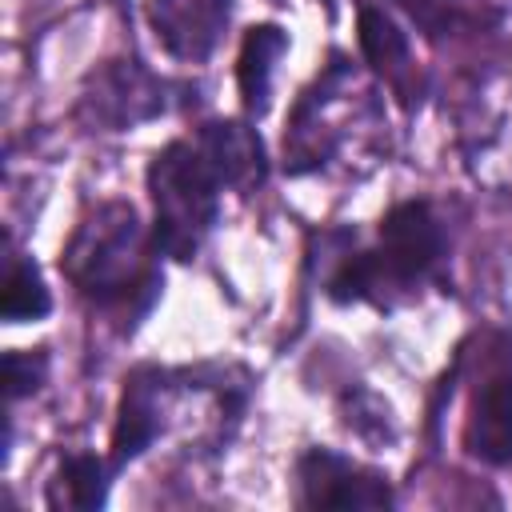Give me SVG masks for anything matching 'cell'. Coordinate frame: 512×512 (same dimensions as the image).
<instances>
[{"label":"cell","instance_id":"obj_1","mask_svg":"<svg viewBox=\"0 0 512 512\" xmlns=\"http://www.w3.org/2000/svg\"><path fill=\"white\" fill-rule=\"evenodd\" d=\"M64 272L84 296L100 304L128 300L132 288L148 280V240L136 208L120 200L100 204L68 240Z\"/></svg>","mask_w":512,"mask_h":512},{"label":"cell","instance_id":"obj_2","mask_svg":"<svg viewBox=\"0 0 512 512\" xmlns=\"http://www.w3.org/2000/svg\"><path fill=\"white\" fill-rule=\"evenodd\" d=\"M220 180L196 140H172L164 152H156L148 168V192L156 208V248L188 260L208 228L216 224L220 204Z\"/></svg>","mask_w":512,"mask_h":512},{"label":"cell","instance_id":"obj_3","mask_svg":"<svg viewBox=\"0 0 512 512\" xmlns=\"http://www.w3.org/2000/svg\"><path fill=\"white\" fill-rule=\"evenodd\" d=\"M440 248H444V240H440V224H436L432 208L420 200L396 204L380 220V244L372 252H356L332 276V296L364 300L384 288L412 284L440 260Z\"/></svg>","mask_w":512,"mask_h":512},{"label":"cell","instance_id":"obj_4","mask_svg":"<svg viewBox=\"0 0 512 512\" xmlns=\"http://www.w3.org/2000/svg\"><path fill=\"white\" fill-rule=\"evenodd\" d=\"M80 120L100 132H124L164 112V84L136 60H104L80 88Z\"/></svg>","mask_w":512,"mask_h":512},{"label":"cell","instance_id":"obj_5","mask_svg":"<svg viewBox=\"0 0 512 512\" xmlns=\"http://www.w3.org/2000/svg\"><path fill=\"white\" fill-rule=\"evenodd\" d=\"M296 500L304 508H388L392 488L380 472L340 452L312 448L296 464Z\"/></svg>","mask_w":512,"mask_h":512},{"label":"cell","instance_id":"obj_6","mask_svg":"<svg viewBox=\"0 0 512 512\" xmlns=\"http://www.w3.org/2000/svg\"><path fill=\"white\" fill-rule=\"evenodd\" d=\"M232 0H148V24L168 56L200 64L228 28Z\"/></svg>","mask_w":512,"mask_h":512},{"label":"cell","instance_id":"obj_7","mask_svg":"<svg viewBox=\"0 0 512 512\" xmlns=\"http://www.w3.org/2000/svg\"><path fill=\"white\" fill-rule=\"evenodd\" d=\"M464 448L484 464H512V368L492 364L472 392Z\"/></svg>","mask_w":512,"mask_h":512},{"label":"cell","instance_id":"obj_8","mask_svg":"<svg viewBox=\"0 0 512 512\" xmlns=\"http://www.w3.org/2000/svg\"><path fill=\"white\" fill-rule=\"evenodd\" d=\"M196 148L204 152V160L212 164L216 180L224 188H236V192H248L264 180V144L260 136L240 124V120H216V124H204L200 136H196Z\"/></svg>","mask_w":512,"mask_h":512},{"label":"cell","instance_id":"obj_9","mask_svg":"<svg viewBox=\"0 0 512 512\" xmlns=\"http://www.w3.org/2000/svg\"><path fill=\"white\" fill-rule=\"evenodd\" d=\"M284 48H288V36H284L276 24H256V28L244 32L240 60H236V80H240L244 108H248L252 116H264V112H268L272 72H276V60L284 56Z\"/></svg>","mask_w":512,"mask_h":512},{"label":"cell","instance_id":"obj_10","mask_svg":"<svg viewBox=\"0 0 512 512\" xmlns=\"http://www.w3.org/2000/svg\"><path fill=\"white\" fill-rule=\"evenodd\" d=\"M156 432H160V380L132 376L112 432V464H128L132 456H140Z\"/></svg>","mask_w":512,"mask_h":512},{"label":"cell","instance_id":"obj_11","mask_svg":"<svg viewBox=\"0 0 512 512\" xmlns=\"http://www.w3.org/2000/svg\"><path fill=\"white\" fill-rule=\"evenodd\" d=\"M104 496H108V472L88 452L68 456L48 480V508L56 512H92L104 504Z\"/></svg>","mask_w":512,"mask_h":512},{"label":"cell","instance_id":"obj_12","mask_svg":"<svg viewBox=\"0 0 512 512\" xmlns=\"http://www.w3.org/2000/svg\"><path fill=\"white\" fill-rule=\"evenodd\" d=\"M360 52L384 80L400 84L408 76V40L380 8H360Z\"/></svg>","mask_w":512,"mask_h":512},{"label":"cell","instance_id":"obj_13","mask_svg":"<svg viewBox=\"0 0 512 512\" xmlns=\"http://www.w3.org/2000/svg\"><path fill=\"white\" fill-rule=\"evenodd\" d=\"M48 308H52V296H48L44 276L36 272V264L12 256V264H8V280H4V300H0L4 320H8V324L40 320V316H48Z\"/></svg>","mask_w":512,"mask_h":512},{"label":"cell","instance_id":"obj_14","mask_svg":"<svg viewBox=\"0 0 512 512\" xmlns=\"http://www.w3.org/2000/svg\"><path fill=\"white\" fill-rule=\"evenodd\" d=\"M44 380V356L36 352H8L4 356V392L8 400H20L28 392H36Z\"/></svg>","mask_w":512,"mask_h":512}]
</instances>
